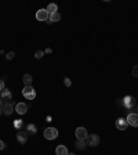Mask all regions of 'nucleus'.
<instances>
[{"label":"nucleus","mask_w":138,"mask_h":155,"mask_svg":"<svg viewBox=\"0 0 138 155\" xmlns=\"http://www.w3.org/2000/svg\"><path fill=\"white\" fill-rule=\"evenodd\" d=\"M22 94L25 96L26 100H35L36 98V90L32 86H25L22 89Z\"/></svg>","instance_id":"obj_1"},{"label":"nucleus","mask_w":138,"mask_h":155,"mask_svg":"<svg viewBox=\"0 0 138 155\" xmlns=\"http://www.w3.org/2000/svg\"><path fill=\"white\" fill-rule=\"evenodd\" d=\"M48 18H50V14H48L47 8H40L39 11H36V19L37 21H48Z\"/></svg>","instance_id":"obj_2"},{"label":"nucleus","mask_w":138,"mask_h":155,"mask_svg":"<svg viewBox=\"0 0 138 155\" xmlns=\"http://www.w3.org/2000/svg\"><path fill=\"white\" fill-rule=\"evenodd\" d=\"M44 137L47 140H54V139L58 137V130L55 129V127H47V129L44 130Z\"/></svg>","instance_id":"obj_3"},{"label":"nucleus","mask_w":138,"mask_h":155,"mask_svg":"<svg viewBox=\"0 0 138 155\" xmlns=\"http://www.w3.org/2000/svg\"><path fill=\"white\" fill-rule=\"evenodd\" d=\"M75 134H76L77 140H87V137H88L87 130L84 129V127H77V129L75 130Z\"/></svg>","instance_id":"obj_4"},{"label":"nucleus","mask_w":138,"mask_h":155,"mask_svg":"<svg viewBox=\"0 0 138 155\" xmlns=\"http://www.w3.org/2000/svg\"><path fill=\"white\" fill-rule=\"evenodd\" d=\"M99 144V136L98 134H88L87 137V145L91 147H97Z\"/></svg>","instance_id":"obj_5"},{"label":"nucleus","mask_w":138,"mask_h":155,"mask_svg":"<svg viewBox=\"0 0 138 155\" xmlns=\"http://www.w3.org/2000/svg\"><path fill=\"white\" fill-rule=\"evenodd\" d=\"M127 122L128 125H131V126L137 127L138 126V114H134V112H131V114H128L127 115Z\"/></svg>","instance_id":"obj_6"},{"label":"nucleus","mask_w":138,"mask_h":155,"mask_svg":"<svg viewBox=\"0 0 138 155\" xmlns=\"http://www.w3.org/2000/svg\"><path fill=\"white\" fill-rule=\"evenodd\" d=\"M17 140H18L19 144H26V141H28V133L24 132V130H18V133H17Z\"/></svg>","instance_id":"obj_7"},{"label":"nucleus","mask_w":138,"mask_h":155,"mask_svg":"<svg viewBox=\"0 0 138 155\" xmlns=\"http://www.w3.org/2000/svg\"><path fill=\"white\" fill-rule=\"evenodd\" d=\"M116 127L119 130H126L128 127V122H127V119H124V118H119L116 121Z\"/></svg>","instance_id":"obj_8"},{"label":"nucleus","mask_w":138,"mask_h":155,"mask_svg":"<svg viewBox=\"0 0 138 155\" xmlns=\"http://www.w3.org/2000/svg\"><path fill=\"white\" fill-rule=\"evenodd\" d=\"M13 112H14V104H13V103H4L3 104V114L11 115Z\"/></svg>","instance_id":"obj_9"},{"label":"nucleus","mask_w":138,"mask_h":155,"mask_svg":"<svg viewBox=\"0 0 138 155\" xmlns=\"http://www.w3.org/2000/svg\"><path fill=\"white\" fill-rule=\"evenodd\" d=\"M26 109H28V105H26L25 103H18V104H15V111L18 112L19 115L26 114Z\"/></svg>","instance_id":"obj_10"},{"label":"nucleus","mask_w":138,"mask_h":155,"mask_svg":"<svg viewBox=\"0 0 138 155\" xmlns=\"http://www.w3.org/2000/svg\"><path fill=\"white\" fill-rule=\"evenodd\" d=\"M1 100H3L4 103H10V100H13V94H11L10 89H4V90L1 91Z\"/></svg>","instance_id":"obj_11"},{"label":"nucleus","mask_w":138,"mask_h":155,"mask_svg":"<svg viewBox=\"0 0 138 155\" xmlns=\"http://www.w3.org/2000/svg\"><path fill=\"white\" fill-rule=\"evenodd\" d=\"M26 133H28V136H35L37 132V126L36 125H33V123H29V125H26Z\"/></svg>","instance_id":"obj_12"},{"label":"nucleus","mask_w":138,"mask_h":155,"mask_svg":"<svg viewBox=\"0 0 138 155\" xmlns=\"http://www.w3.org/2000/svg\"><path fill=\"white\" fill-rule=\"evenodd\" d=\"M55 154L57 155H68V148L65 145H58L55 148Z\"/></svg>","instance_id":"obj_13"},{"label":"nucleus","mask_w":138,"mask_h":155,"mask_svg":"<svg viewBox=\"0 0 138 155\" xmlns=\"http://www.w3.org/2000/svg\"><path fill=\"white\" fill-rule=\"evenodd\" d=\"M22 80H24V83H25V86H30L33 82V78L32 75H29V73H25V75L22 76Z\"/></svg>","instance_id":"obj_14"},{"label":"nucleus","mask_w":138,"mask_h":155,"mask_svg":"<svg viewBox=\"0 0 138 155\" xmlns=\"http://www.w3.org/2000/svg\"><path fill=\"white\" fill-rule=\"evenodd\" d=\"M47 11H48V14H53V13H57L58 11V6L55 3H50L47 6Z\"/></svg>","instance_id":"obj_15"},{"label":"nucleus","mask_w":138,"mask_h":155,"mask_svg":"<svg viewBox=\"0 0 138 155\" xmlns=\"http://www.w3.org/2000/svg\"><path fill=\"white\" fill-rule=\"evenodd\" d=\"M50 19L51 22H58L59 19H61V14H59L58 11H57V13H53V14H50Z\"/></svg>","instance_id":"obj_16"},{"label":"nucleus","mask_w":138,"mask_h":155,"mask_svg":"<svg viewBox=\"0 0 138 155\" xmlns=\"http://www.w3.org/2000/svg\"><path fill=\"white\" fill-rule=\"evenodd\" d=\"M75 145H76L77 150H84V148H86V145H87V143H86V140H76Z\"/></svg>","instance_id":"obj_17"},{"label":"nucleus","mask_w":138,"mask_h":155,"mask_svg":"<svg viewBox=\"0 0 138 155\" xmlns=\"http://www.w3.org/2000/svg\"><path fill=\"white\" fill-rule=\"evenodd\" d=\"M22 126H24V122H22L21 119H17V121H14V127L17 130H21Z\"/></svg>","instance_id":"obj_18"},{"label":"nucleus","mask_w":138,"mask_h":155,"mask_svg":"<svg viewBox=\"0 0 138 155\" xmlns=\"http://www.w3.org/2000/svg\"><path fill=\"white\" fill-rule=\"evenodd\" d=\"M131 105H134V101L131 97H127L126 98V107H131Z\"/></svg>","instance_id":"obj_19"},{"label":"nucleus","mask_w":138,"mask_h":155,"mask_svg":"<svg viewBox=\"0 0 138 155\" xmlns=\"http://www.w3.org/2000/svg\"><path fill=\"white\" fill-rule=\"evenodd\" d=\"M43 55H44V51H42V50H37L36 53H35V57H36L37 60H40V58L43 57Z\"/></svg>","instance_id":"obj_20"},{"label":"nucleus","mask_w":138,"mask_h":155,"mask_svg":"<svg viewBox=\"0 0 138 155\" xmlns=\"http://www.w3.org/2000/svg\"><path fill=\"white\" fill-rule=\"evenodd\" d=\"M131 73H133V76H134V78H138V65L133 67V71H131Z\"/></svg>","instance_id":"obj_21"},{"label":"nucleus","mask_w":138,"mask_h":155,"mask_svg":"<svg viewBox=\"0 0 138 155\" xmlns=\"http://www.w3.org/2000/svg\"><path fill=\"white\" fill-rule=\"evenodd\" d=\"M64 83H65L66 87H70V86H72V80L69 79V78H64Z\"/></svg>","instance_id":"obj_22"},{"label":"nucleus","mask_w":138,"mask_h":155,"mask_svg":"<svg viewBox=\"0 0 138 155\" xmlns=\"http://www.w3.org/2000/svg\"><path fill=\"white\" fill-rule=\"evenodd\" d=\"M14 51H10V53H7V55H6V58H7V60H13V58H14Z\"/></svg>","instance_id":"obj_23"},{"label":"nucleus","mask_w":138,"mask_h":155,"mask_svg":"<svg viewBox=\"0 0 138 155\" xmlns=\"http://www.w3.org/2000/svg\"><path fill=\"white\" fill-rule=\"evenodd\" d=\"M6 87H4V80H1L0 79V91H3Z\"/></svg>","instance_id":"obj_24"},{"label":"nucleus","mask_w":138,"mask_h":155,"mask_svg":"<svg viewBox=\"0 0 138 155\" xmlns=\"http://www.w3.org/2000/svg\"><path fill=\"white\" fill-rule=\"evenodd\" d=\"M51 51H53L51 49H46V50H44V54H50Z\"/></svg>","instance_id":"obj_25"},{"label":"nucleus","mask_w":138,"mask_h":155,"mask_svg":"<svg viewBox=\"0 0 138 155\" xmlns=\"http://www.w3.org/2000/svg\"><path fill=\"white\" fill-rule=\"evenodd\" d=\"M3 148H4V143H3V141H1V140H0V151H1Z\"/></svg>","instance_id":"obj_26"},{"label":"nucleus","mask_w":138,"mask_h":155,"mask_svg":"<svg viewBox=\"0 0 138 155\" xmlns=\"http://www.w3.org/2000/svg\"><path fill=\"white\" fill-rule=\"evenodd\" d=\"M3 104L4 103H3V100H1V97H0V107H1V108H3Z\"/></svg>","instance_id":"obj_27"},{"label":"nucleus","mask_w":138,"mask_h":155,"mask_svg":"<svg viewBox=\"0 0 138 155\" xmlns=\"http://www.w3.org/2000/svg\"><path fill=\"white\" fill-rule=\"evenodd\" d=\"M134 109H135L134 114H138V105H135V108H134Z\"/></svg>","instance_id":"obj_28"},{"label":"nucleus","mask_w":138,"mask_h":155,"mask_svg":"<svg viewBox=\"0 0 138 155\" xmlns=\"http://www.w3.org/2000/svg\"><path fill=\"white\" fill-rule=\"evenodd\" d=\"M1 114H3V108H1V107H0V115H1Z\"/></svg>","instance_id":"obj_29"},{"label":"nucleus","mask_w":138,"mask_h":155,"mask_svg":"<svg viewBox=\"0 0 138 155\" xmlns=\"http://www.w3.org/2000/svg\"><path fill=\"white\" fill-rule=\"evenodd\" d=\"M68 155H75V154H73V152H68Z\"/></svg>","instance_id":"obj_30"}]
</instances>
